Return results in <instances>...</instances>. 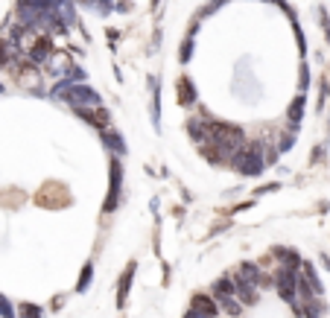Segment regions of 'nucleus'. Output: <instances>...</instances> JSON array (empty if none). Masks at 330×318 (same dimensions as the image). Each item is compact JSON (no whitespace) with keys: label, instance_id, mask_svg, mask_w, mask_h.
Here are the masks:
<instances>
[{"label":"nucleus","instance_id":"1","mask_svg":"<svg viewBox=\"0 0 330 318\" xmlns=\"http://www.w3.org/2000/svg\"><path fill=\"white\" fill-rule=\"evenodd\" d=\"M50 99H59V102H65L67 108H97L102 105V96L94 85H88V82H67V79H59V82H53V88L47 91Z\"/></svg>","mask_w":330,"mask_h":318},{"label":"nucleus","instance_id":"2","mask_svg":"<svg viewBox=\"0 0 330 318\" xmlns=\"http://www.w3.org/2000/svg\"><path fill=\"white\" fill-rule=\"evenodd\" d=\"M228 169H234V172L243 175V178H257V175H263V169H266L263 140H246L243 149L234 155Z\"/></svg>","mask_w":330,"mask_h":318},{"label":"nucleus","instance_id":"3","mask_svg":"<svg viewBox=\"0 0 330 318\" xmlns=\"http://www.w3.org/2000/svg\"><path fill=\"white\" fill-rule=\"evenodd\" d=\"M120 199H123V158L111 155L108 158V193L102 201V216H111L120 207Z\"/></svg>","mask_w":330,"mask_h":318},{"label":"nucleus","instance_id":"4","mask_svg":"<svg viewBox=\"0 0 330 318\" xmlns=\"http://www.w3.org/2000/svg\"><path fill=\"white\" fill-rule=\"evenodd\" d=\"M275 292L284 304H295L298 301V272L292 269H278L275 272Z\"/></svg>","mask_w":330,"mask_h":318},{"label":"nucleus","instance_id":"5","mask_svg":"<svg viewBox=\"0 0 330 318\" xmlns=\"http://www.w3.org/2000/svg\"><path fill=\"white\" fill-rule=\"evenodd\" d=\"M53 56H56V44H53V35H47V32L35 35V41L27 47V59L38 67H47Z\"/></svg>","mask_w":330,"mask_h":318},{"label":"nucleus","instance_id":"6","mask_svg":"<svg viewBox=\"0 0 330 318\" xmlns=\"http://www.w3.org/2000/svg\"><path fill=\"white\" fill-rule=\"evenodd\" d=\"M35 201L44 204V207H50V210H62L67 201H70V193H67L59 181H50V184L41 187V193L35 196Z\"/></svg>","mask_w":330,"mask_h":318},{"label":"nucleus","instance_id":"7","mask_svg":"<svg viewBox=\"0 0 330 318\" xmlns=\"http://www.w3.org/2000/svg\"><path fill=\"white\" fill-rule=\"evenodd\" d=\"M231 280H234V295L240 298L243 307H257L260 304V289L254 286L251 280H246L240 272H231Z\"/></svg>","mask_w":330,"mask_h":318},{"label":"nucleus","instance_id":"8","mask_svg":"<svg viewBox=\"0 0 330 318\" xmlns=\"http://www.w3.org/2000/svg\"><path fill=\"white\" fill-rule=\"evenodd\" d=\"M175 99H178V105L181 108H196L199 105V91H196V82L187 76V73H181L178 79H175Z\"/></svg>","mask_w":330,"mask_h":318},{"label":"nucleus","instance_id":"9","mask_svg":"<svg viewBox=\"0 0 330 318\" xmlns=\"http://www.w3.org/2000/svg\"><path fill=\"white\" fill-rule=\"evenodd\" d=\"M73 114H76L82 123L94 126L97 131H102V128H111V111H108L105 105H97V108H76Z\"/></svg>","mask_w":330,"mask_h":318},{"label":"nucleus","instance_id":"10","mask_svg":"<svg viewBox=\"0 0 330 318\" xmlns=\"http://www.w3.org/2000/svg\"><path fill=\"white\" fill-rule=\"evenodd\" d=\"M99 140H102V146L108 149V155H117V158H126L129 155V146H126V137H123V131L120 128H102L99 131Z\"/></svg>","mask_w":330,"mask_h":318},{"label":"nucleus","instance_id":"11","mask_svg":"<svg viewBox=\"0 0 330 318\" xmlns=\"http://www.w3.org/2000/svg\"><path fill=\"white\" fill-rule=\"evenodd\" d=\"M149 120H152V128L161 131V79L155 73H149Z\"/></svg>","mask_w":330,"mask_h":318},{"label":"nucleus","instance_id":"12","mask_svg":"<svg viewBox=\"0 0 330 318\" xmlns=\"http://www.w3.org/2000/svg\"><path fill=\"white\" fill-rule=\"evenodd\" d=\"M272 257L281 263V269L301 272V266H304V254H298V248H292V245H272Z\"/></svg>","mask_w":330,"mask_h":318},{"label":"nucleus","instance_id":"13","mask_svg":"<svg viewBox=\"0 0 330 318\" xmlns=\"http://www.w3.org/2000/svg\"><path fill=\"white\" fill-rule=\"evenodd\" d=\"M134 272H137V263L129 260L126 263V269H123V275L117 278V310H123L126 307V301H129V292H132V283H134Z\"/></svg>","mask_w":330,"mask_h":318},{"label":"nucleus","instance_id":"14","mask_svg":"<svg viewBox=\"0 0 330 318\" xmlns=\"http://www.w3.org/2000/svg\"><path fill=\"white\" fill-rule=\"evenodd\" d=\"M190 310H199V313L213 316V318L222 313L219 304H216V298H213L210 292H193V295H190Z\"/></svg>","mask_w":330,"mask_h":318},{"label":"nucleus","instance_id":"15","mask_svg":"<svg viewBox=\"0 0 330 318\" xmlns=\"http://www.w3.org/2000/svg\"><path fill=\"white\" fill-rule=\"evenodd\" d=\"M304 114H307V94H295L289 99V105H287V126L301 128Z\"/></svg>","mask_w":330,"mask_h":318},{"label":"nucleus","instance_id":"16","mask_svg":"<svg viewBox=\"0 0 330 318\" xmlns=\"http://www.w3.org/2000/svg\"><path fill=\"white\" fill-rule=\"evenodd\" d=\"M184 128H187V137L193 140V146H202V143H207V120L205 117H187V123H184Z\"/></svg>","mask_w":330,"mask_h":318},{"label":"nucleus","instance_id":"17","mask_svg":"<svg viewBox=\"0 0 330 318\" xmlns=\"http://www.w3.org/2000/svg\"><path fill=\"white\" fill-rule=\"evenodd\" d=\"M21 56H24L21 47H15L9 38H0V67H3V70H12Z\"/></svg>","mask_w":330,"mask_h":318},{"label":"nucleus","instance_id":"18","mask_svg":"<svg viewBox=\"0 0 330 318\" xmlns=\"http://www.w3.org/2000/svg\"><path fill=\"white\" fill-rule=\"evenodd\" d=\"M301 278L310 283V289H313L319 298H325V283H322V278H319V272H316V266H313L310 260H304V266H301Z\"/></svg>","mask_w":330,"mask_h":318},{"label":"nucleus","instance_id":"19","mask_svg":"<svg viewBox=\"0 0 330 318\" xmlns=\"http://www.w3.org/2000/svg\"><path fill=\"white\" fill-rule=\"evenodd\" d=\"M216 304H219V310H222L225 316H231V318L243 316V304H240V298H237V295H219V298H216Z\"/></svg>","mask_w":330,"mask_h":318},{"label":"nucleus","instance_id":"20","mask_svg":"<svg viewBox=\"0 0 330 318\" xmlns=\"http://www.w3.org/2000/svg\"><path fill=\"white\" fill-rule=\"evenodd\" d=\"M94 283V260H85V266H82V272H79V280H76V292L79 295H85L88 289Z\"/></svg>","mask_w":330,"mask_h":318},{"label":"nucleus","instance_id":"21","mask_svg":"<svg viewBox=\"0 0 330 318\" xmlns=\"http://www.w3.org/2000/svg\"><path fill=\"white\" fill-rule=\"evenodd\" d=\"M193 50H196V35H184L181 38V47H178V64H187L193 59Z\"/></svg>","mask_w":330,"mask_h":318},{"label":"nucleus","instance_id":"22","mask_svg":"<svg viewBox=\"0 0 330 318\" xmlns=\"http://www.w3.org/2000/svg\"><path fill=\"white\" fill-rule=\"evenodd\" d=\"M210 295H213V298H219V295H234L231 272H228V275H222L219 280H213V283H210Z\"/></svg>","mask_w":330,"mask_h":318},{"label":"nucleus","instance_id":"23","mask_svg":"<svg viewBox=\"0 0 330 318\" xmlns=\"http://www.w3.org/2000/svg\"><path fill=\"white\" fill-rule=\"evenodd\" d=\"M62 79H67V82H88V73H85V67L82 64H76V62H67L65 64V76Z\"/></svg>","mask_w":330,"mask_h":318},{"label":"nucleus","instance_id":"24","mask_svg":"<svg viewBox=\"0 0 330 318\" xmlns=\"http://www.w3.org/2000/svg\"><path fill=\"white\" fill-rule=\"evenodd\" d=\"M18 318H44V307H38L33 301H21L18 304Z\"/></svg>","mask_w":330,"mask_h":318},{"label":"nucleus","instance_id":"25","mask_svg":"<svg viewBox=\"0 0 330 318\" xmlns=\"http://www.w3.org/2000/svg\"><path fill=\"white\" fill-rule=\"evenodd\" d=\"M328 99H330L328 76H322V79H319V99H316V114H325V108H328Z\"/></svg>","mask_w":330,"mask_h":318},{"label":"nucleus","instance_id":"26","mask_svg":"<svg viewBox=\"0 0 330 318\" xmlns=\"http://www.w3.org/2000/svg\"><path fill=\"white\" fill-rule=\"evenodd\" d=\"M328 146H325V143H316V146H313V149H310V160H307V163H310V166H322V163H325V160H328Z\"/></svg>","mask_w":330,"mask_h":318},{"label":"nucleus","instance_id":"27","mask_svg":"<svg viewBox=\"0 0 330 318\" xmlns=\"http://www.w3.org/2000/svg\"><path fill=\"white\" fill-rule=\"evenodd\" d=\"M310 91V64L301 62V70H298V94H307Z\"/></svg>","mask_w":330,"mask_h":318},{"label":"nucleus","instance_id":"28","mask_svg":"<svg viewBox=\"0 0 330 318\" xmlns=\"http://www.w3.org/2000/svg\"><path fill=\"white\" fill-rule=\"evenodd\" d=\"M225 3H228V0H207V3H205V6L196 12V18L202 21V18H207V15H213V12H219Z\"/></svg>","mask_w":330,"mask_h":318},{"label":"nucleus","instance_id":"29","mask_svg":"<svg viewBox=\"0 0 330 318\" xmlns=\"http://www.w3.org/2000/svg\"><path fill=\"white\" fill-rule=\"evenodd\" d=\"M281 187H284L281 181H269V184H263V187H254V190H251V199H260V196H269V193H278Z\"/></svg>","mask_w":330,"mask_h":318},{"label":"nucleus","instance_id":"30","mask_svg":"<svg viewBox=\"0 0 330 318\" xmlns=\"http://www.w3.org/2000/svg\"><path fill=\"white\" fill-rule=\"evenodd\" d=\"M316 12H319V27H322V32H325V38H328V44H330V12L325 6H319Z\"/></svg>","mask_w":330,"mask_h":318},{"label":"nucleus","instance_id":"31","mask_svg":"<svg viewBox=\"0 0 330 318\" xmlns=\"http://www.w3.org/2000/svg\"><path fill=\"white\" fill-rule=\"evenodd\" d=\"M292 32H295V41H298V53H301V59L307 56V35L301 32V24L298 21H292Z\"/></svg>","mask_w":330,"mask_h":318},{"label":"nucleus","instance_id":"32","mask_svg":"<svg viewBox=\"0 0 330 318\" xmlns=\"http://www.w3.org/2000/svg\"><path fill=\"white\" fill-rule=\"evenodd\" d=\"M0 318H18V310L12 307V301L6 295H0Z\"/></svg>","mask_w":330,"mask_h":318},{"label":"nucleus","instance_id":"33","mask_svg":"<svg viewBox=\"0 0 330 318\" xmlns=\"http://www.w3.org/2000/svg\"><path fill=\"white\" fill-rule=\"evenodd\" d=\"M181 318H213V316H205V313H199V310H190V307H187Z\"/></svg>","mask_w":330,"mask_h":318},{"label":"nucleus","instance_id":"34","mask_svg":"<svg viewBox=\"0 0 330 318\" xmlns=\"http://www.w3.org/2000/svg\"><path fill=\"white\" fill-rule=\"evenodd\" d=\"M105 35H108V41H111V47H117V44H114V41H117V38H120V32L114 30V27H108V30H105Z\"/></svg>","mask_w":330,"mask_h":318},{"label":"nucleus","instance_id":"35","mask_svg":"<svg viewBox=\"0 0 330 318\" xmlns=\"http://www.w3.org/2000/svg\"><path fill=\"white\" fill-rule=\"evenodd\" d=\"M62 307H65V295H56L53 298V310H62Z\"/></svg>","mask_w":330,"mask_h":318},{"label":"nucleus","instance_id":"36","mask_svg":"<svg viewBox=\"0 0 330 318\" xmlns=\"http://www.w3.org/2000/svg\"><path fill=\"white\" fill-rule=\"evenodd\" d=\"M319 263H322V266L330 272V254H319Z\"/></svg>","mask_w":330,"mask_h":318},{"label":"nucleus","instance_id":"37","mask_svg":"<svg viewBox=\"0 0 330 318\" xmlns=\"http://www.w3.org/2000/svg\"><path fill=\"white\" fill-rule=\"evenodd\" d=\"M325 146H328V152H330V114H328V140H325Z\"/></svg>","mask_w":330,"mask_h":318},{"label":"nucleus","instance_id":"38","mask_svg":"<svg viewBox=\"0 0 330 318\" xmlns=\"http://www.w3.org/2000/svg\"><path fill=\"white\" fill-rule=\"evenodd\" d=\"M3 91H6V88H3V82H0V94H3Z\"/></svg>","mask_w":330,"mask_h":318},{"label":"nucleus","instance_id":"39","mask_svg":"<svg viewBox=\"0 0 330 318\" xmlns=\"http://www.w3.org/2000/svg\"><path fill=\"white\" fill-rule=\"evenodd\" d=\"M266 3H269V0H266Z\"/></svg>","mask_w":330,"mask_h":318}]
</instances>
